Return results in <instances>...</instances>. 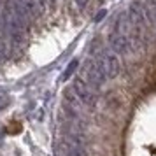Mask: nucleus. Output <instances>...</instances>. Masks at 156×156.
<instances>
[{
  "instance_id": "3",
  "label": "nucleus",
  "mask_w": 156,
  "mask_h": 156,
  "mask_svg": "<svg viewBox=\"0 0 156 156\" xmlns=\"http://www.w3.org/2000/svg\"><path fill=\"white\" fill-rule=\"evenodd\" d=\"M95 62L98 63L100 70H102V74H104L105 79H114L119 74V60H118L114 51H111V49L102 51Z\"/></svg>"
},
{
  "instance_id": "8",
  "label": "nucleus",
  "mask_w": 156,
  "mask_h": 156,
  "mask_svg": "<svg viewBox=\"0 0 156 156\" xmlns=\"http://www.w3.org/2000/svg\"><path fill=\"white\" fill-rule=\"evenodd\" d=\"M74 4H76L79 9H86L90 5V0H74Z\"/></svg>"
},
{
  "instance_id": "5",
  "label": "nucleus",
  "mask_w": 156,
  "mask_h": 156,
  "mask_svg": "<svg viewBox=\"0 0 156 156\" xmlns=\"http://www.w3.org/2000/svg\"><path fill=\"white\" fill-rule=\"evenodd\" d=\"M72 93L76 95V98L81 102V105H86V107H91L95 102H97V95L93 91V88L86 84L84 81H81V79H76L74 83H72Z\"/></svg>"
},
{
  "instance_id": "9",
  "label": "nucleus",
  "mask_w": 156,
  "mask_h": 156,
  "mask_svg": "<svg viewBox=\"0 0 156 156\" xmlns=\"http://www.w3.org/2000/svg\"><path fill=\"white\" fill-rule=\"evenodd\" d=\"M9 97H0V109H4V107H7L9 105Z\"/></svg>"
},
{
  "instance_id": "4",
  "label": "nucleus",
  "mask_w": 156,
  "mask_h": 156,
  "mask_svg": "<svg viewBox=\"0 0 156 156\" xmlns=\"http://www.w3.org/2000/svg\"><path fill=\"white\" fill-rule=\"evenodd\" d=\"M55 153H56V156H84V149H83L79 137L65 135L56 144Z\"/></svg>"
},
{
  "instance_id": "10",
  "label": "nucleus",
  "mask_w": 156,
  "mask_h": 156,
  "mask_svg": "<svg viewBox=\"0 0 156 156\" xmlns=\"http://www.w3.org/2000/svg\"><path fill=\"white\" fill-rule=\"evenodd\" d=\"M76 67H77V62H72V63L69 65V70H67V74H65V77H69V76H70V72H74Z\"/></svg>"
},
{
  "instance_id": "12",
  "label": "nucleus",
  "mask_w": 156,
  "mask_h": 156,
  "mask_svg": "<svg viewBox=\"0 0 156 156\" xmlns=\"http://www.w3.org/2000/svg\"><path fill=\"white\" fill-rule=\"evenodd\" d=\"M44 2H46V4H49V2H53V0H44Z\"/></svg>"
},
{
  "instance_id": "6",
  "label": "nucleus",
  "mask_w": 156,
  "mask_h": 156,
  "mask_svg": "<svg viewBox=\"0 0 156 156\" xmlns=\"http://www.w3.org/2000/svg\"><path fill=\"white\" fill-rule=\"evenodd\" d=\"M14 4L18 11L23 12L28 20H34L37 16H41V11H42V4H39L37 0H11Z\"/></svg>"
},
{
  "instance_id": "1",
  "label": "nucleus",
  "mask_w": 156,
  "mask_h": 156,
  "mask_svg": "<svg viewBox=\"0 0 156 156\" xmlns=\"http://www.w3.org/2000/svg\"><path fill=\"white\" fill-rule=\"evenodd\" d=\"M0 18H2V25H4V30H5L7 37L14 44H21L25 41V32H27L30 20L23 12L18 11V7L12 2H7L2 7Z\"/></svg>"
},
{
  "instance_id": "7",
  "label": "nucleus",
  "mask_w": 156,
  "mask_h": 156,
  "mask_svg": "<svg viewBox=\"0 0 156 156\" xmlns=\"http://www.w3.org/2000/svg\"><path fill=\"white\" fill-rule=\"evenodd\" d=\"M5 53H7V41H5V37L0 34V60L5 56Z\"/></svg>"
},
{
  "instance_id": "13",
  "label": "nucleus",
  "mask_w": 156,
  "mask_h": 156,
  "mask_svg": "<svg viewBox=\"0 0 156 156\" xmlns=\"http://www.w3.org/2000/svg\"><path fill=\"white\" fill-rule=\"evenodd\" d=\"M98 2H104V0H98Z\"/></svg>"
},
{
  "instance_id": "11",
  "label": "nucleus",
  "mask_w": 156,
  "mask_h": 156,
  "mask_svg": "<svg viewBox=\"0 0 156 156\" xmlns=\"http://www.w3.org/2000/svg\"><path fill=\"white\" fill-rule=\"evenodd\" d=\"M37 2H39V4H42V5H46V2H44V0H37Z\"/></svg>"
},
{
  "instance_id": "2",
  "label": "nucleus",
  "mask_w": 156,
  "mask_h": 156,
  "mask_svg": "<svg viewBox=\"0 0 156 156\" xmlns=\"http://www.w3.org/2000/svg\"><path fill=\"white\" fill-rule=\"evenodd\" d=\"M81 81H84L86 84L90 86V88H98V86H102L104 83H105L107 79L104 77V74H102V70H100L98 63L95 62V60H86L84 63H83V67H81Z\"/></svg>"
}]
</instances>
